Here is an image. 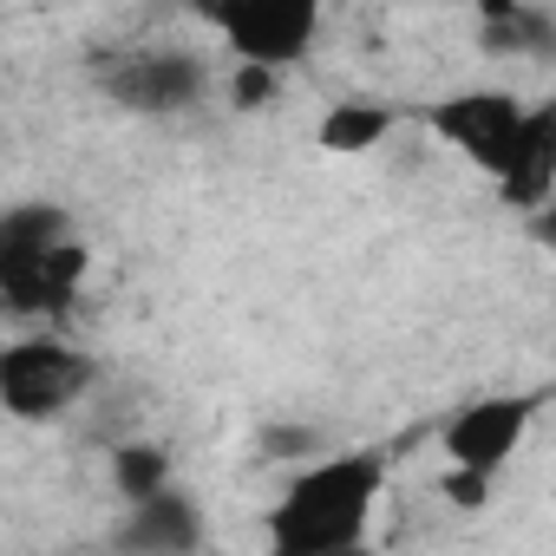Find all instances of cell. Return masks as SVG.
Segmentation results:
<instances>
[{"instance_id":"1","label":"cell","mask_w":556,"mask_h":556,"mask_svg":"<svg viewBox=\"0 0 556 556\" xmlns=\"http://www.w3.org/2000/svg\"><path fill=\"white\" fill-rule=\"evenodd\" d=\"M387 491V452H328L302 458L262 536L275 556H348L367 543V523Z\"/></svg>"},{"instance_id":"2","label":"cell","mask_w":556,"mask_h":556,"mask_svg":"<svg viewBox=\"0 0 556 556\" xmlns=\"http://www.w3.org/2000/svg\"><path fill=\"white\" fill-rule=\"evenodd\" d=\"M99 380V361L60 334H27L14 348H0V406L21 426H47L66 419Z\"/></svg>"},{"instance_id":"3","label":"cell","mask_w":556,"mask_h":556,"mask_svg":"<svg viewBox=\"0 0 556 556\" xmlns=\"http://www.w3.org/2000/svg\"><path fill=\"white\" fill-rule=\"evenodd\" d=\"M197 14L216 27V40H223L236 60L282 66V73H289V66L308 60L328 0H197Z\"/></svg>"},{"instance_id":"4","label":"cell","mask_w":556,"mask_h":556,"mask_svg":"<svg viewBox=\"0 0 556 556\" xmlns=\"http://www.w3.org/2000/svg\"><path fill=\"white\" fill-rule=\"evenodd\" d=\"M523 112H530V99H517V92H504V86H458V92L419 105V125H426L452 157H465L471 170L497 177L504 157H510V138H517Z\"/></svg>"},{"instance_id":"5","label":"cell","mask_w":556,"mask_h":556,"mask_svg":"<svg viewBox=\"0 0 556 556\" xmlns=\"http://www.w3.org/2000/svg\"><path fill=\"white\" fill-rule=\"evenodd\" d=\"M92 275V249L79 236L27 242V249H0V295H8L14 321H60L79 308Z\"/></svg>"},{"instance_id":"6","label":"cell","mask_w":556,"mask_h":556,"mask_svg":"<svg viewBox=\"0 0 556 556\" xmlns=\"http://www.w3.org/2000/svg\"><path fill=\"white\" fill-rule=\"evenodd\" d=\"M203 92H210V73L184 47H138L105 66V99L138 118H177V112L203 105Z\"/></svg>"},{"instance_id":"7","label":"cell","mask_w":556,"mask_h":556,"mask_svg":"<svg viewBox=\"0 0 556 556\" xmlns=\"http://www.w3.org/2000/svg\"><path fill=\"white\" fill-rule=\"evenodd\" d=\"M536 393H491V400H465L445 426H439V452H445V465H465V471H484V478H497L510 458H517V445H523V432L536 426Z\"/></svg>"},{"instance_id":"8","label":"cell","mask_w":556,"mask_h":556,"mask_svg":"<svg viewBox=\"0 0 556 556\" xmlns=\"http://www.w3.org/2000/svg\"><path fill=\"white\" fill-rule=\"evenodd\" d=\"M491 184H497V203L517 210V216H536L556 197V92L530 99V112L510 138V157Z\"/></svg>"},{"instance_id":"9","label":"cell","mask_w":556,"mask_h":556,"mask_svg":"<svg viewBox=\"0 0 556 556\" xmlns=\"http://www.w3.org/2000/svg\"><path fill=\"white\" fill-rule=\"evenodd\" d=\"M118 543L125 549H144V556H190L203 543V510L190 504V491L164 484L157 497H138L131 517L118 523Z\"/></svg>"},{"instance_id":"10","label":"cell","mask_w":556,"mask_h":556,"mask_svg":"<svg viewBox=\"0 0 556 556\" xmlns=\"http://www.w3.org/2000/svg\"><path fill=\"white\" fill-rule=\"evenodd\" d=\"M393 125H400V112L380 99H334L315 125V144L334 157H361V151H380L393 138Z\"/></svg>"},{"instance_id":"11","label":"cell","mask_w":556,"mask_h":556,"mask_svg":"<svg viewBox=\"0 0 556 556\" xmlns=\"http://www.w3.org/2000/svg\"><path fill=\"white\" fill-rule=\"evenodd\" d=\"M164 484H177V465H170V452H164L157 439H125V445H112V491H118L125 504L157 497Z\"/></svg>"},{"instance_id":"12","label":"cell","mask_w":556,"mask_h":556,"mask_svg":"<svg viewBox=\"0 0 556 556\" xmlns=\"http://www.w3.org/2000/svg\"><path fill=\"white\" fill-rule=\"evenodd\" d=\"M53 236H73V216L60 203H14L0 216V249H27V242H53Z\"/></svg>"},{"instance_id":"13","label":"cell","mask_w":556,"mask_h":556,"mask_svg":"<svg viewBox=\"0 0 556 556\" xmlns=\"http://www.w3.org/2000/svg\"><path fill=\"white\" fill-rule=\"evenodd\" d=\"M275 79H282V66L236 60V73H229V105H236V112H255V105H268V99H275Z\"/></svg>"},{"instance_id":"14","label":"cell","mask_w":556,"mask_h":556,"mask_svg":"<svg viewBox=\"0 0 556 556\" xmlns=\"http://www.w3.org/2000/svg\"><path fill=\"white\" fill-rule=\"evenodd\" d=\"M255 452H262V458H315V452H321V432H315V426H268V432L255 439Z\"/></svg>"},{"instance_id":"15","label":"cell","mask_w":556,"mask_h":556,"mask_svg":"<svg viewBox=\"0 0 556 556\" xmlns=\"http://www.w3.org/2000/svg\"><path fill=\"white\" fill-rule=\"evenodd\" d=\"M530 236H536V242H543V255L556 262V197H549V203L530 216Z\"/></svg>"}]
</instances>
